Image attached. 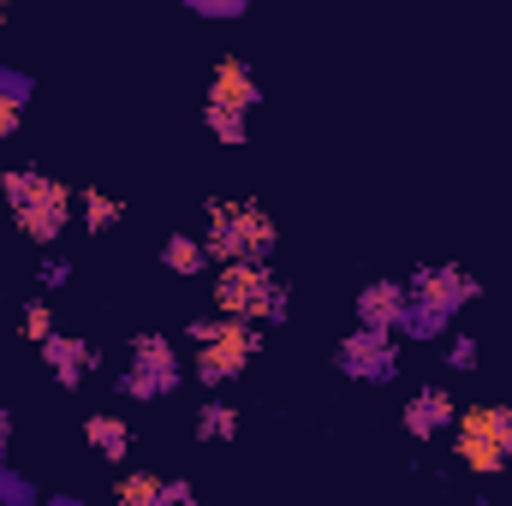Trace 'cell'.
Instances as JSON below:
<instances>
[{
    "mask_svg": "<svg viewBox=\"0 0 512 506\" xmlns=\"http://www.w3.org/2000/svg\"><path fill=\"white\" fill-rule=\"evenodd\" d=\"M36 185H42L36 167H0V203H6V209H24V203L36 197Z\"/></svg>",
    "mask_w": 512,
    "mask_h": 506,
    "instance_id": "21",
    "label": "cell"
},
{
    "mask_svg": "<svg viewBox=\"0 0 512 506\" xmlns=\"http://www.w3.org/2000/svg\"><path fill=\"white\" fill-rule=\"evenodd\" d=\"M441 346H447V370H453V376H465V370H477V358H483V346H477V334H447Z\"/></svg>",
    "mask_w": 512,
    "mask_h": 506,
    "instance_id": "22",
    "label": "cell"
},
{
    "mask_svg": "<svg viewBox=\"0 0 512 506\" xmlns=\"http://www.w3.org/2000/svg\"><path fill=\"white\" fill-rule=\"evenodd\" d=\"M36 501H42V489L30 477H18L12 465H0V506H36Z\"/></svg>",
    "mask_w": 512,
    "mask_h": 506,
    "instance_id": "23",
    "label": "cell"
},
{
    "mask_svg": "<svg viewBox=\"0 0 512 506\" xmlns=\"http://www.w3.org/2000/svg\"><path fill=\"white\" fill-rule=\"evenodd\" d=\"M334 370L352 381H370V387H387L399 381V334L393 328H352L340 346H334Z\"/></svg>",
    "mask_w": 512,
    "mask_h": 506,
    "instance_id": "4",
    "label": "cell"
},
{
    "mask_svg": "<svg viewBox=\"0 0 512 506\" xmlns=\"http://www.w3.org/2000/svg\"><path fill=\"white\" fill-rule=\"evenodd\" d=\"M256 352H262V328H256L251 316H233L221 340L197 346V358H191V381H203V387H227V381H239L256 364Z\"/></svg>",
    "mask_w": 512,
    "mask_h": 506,
    "instance_id": "3",
    "label": "cell"
},
{
    "mask_svg": "<svg viewBox=\"0 0 512 506\" xmlns=\"http://www.w3.org/2000/svg\"><path fill=\"white\" fill-rule=\"evenodd\" d=\"M78 221H84V233H108V227L126 221V203L108 197V191H84V197H78Z\"/></svg>",
    "mask_w": 512,
    "mask_h": 506,
    "instance_id": "18",
    "label": "cell"
},
{
    "mask_svg": "<svg viewBox=\"0 0 512 506\" xmlns=\"http://www.w3.org/2000/svg\"><path fill=\"white\" fill-rule=\"evenodd\" d=\"M393 334H399V340H411V346H441V340L453 334V316H447L441 304H429V298H405V310H399Z\"/></svg>",
    "mask_w": 512,
    "mask_h": 506,
    "instance_id": "13",
    "label": "cell"
},
{
    "mask_svg": "<svg viewBox=\"0 0 512 506\" xmlns=\"http://www.w3.org/2000/svg\"><path fill=\"white\" fill-rule=\"evenodd\" d=\"M114 387H120L126 399H137V405H149V399H173V393L185 387V364H179L173 340H167V334H155V328L131 334L126 370L114 376Z\"/></svg>",
    "mask_w": 512,
    "mask_h": 506,
    "instance_id": "2",
    "label": "cell"
},
{
    "mask_svg": "<svg viewBox=\"0 0 512 506\" xmlns=\"http://www.w3.org/2000/svg\"><path fill=\"white\" fill-rule=\"evenodd\" d=\"M453 459L477 477H501L512 459V405H471L453 417Z\"/></svg>",
    "mask_w": 512,
    "mask_h": 506,
    "instance_id": "1",
    "label": "cell"
},
{
    "mask_svg": "<svg viewBox=\"0 0 512 506\" xmlns=\"http://www.w3.org/2000/svg\"><path fill=\"white\" fill-rule=\"evenodd\" d=\"M18 322H24V340H36V346H42V340L54 334V310H48L42 298H30V304L18 310Z\"/></svg>",
    "mask_w": 512,
    "mask_h": 506,
    "instance_id": "25",
    "label": "cell"
},
{
    "mask_svg": "<svg viewBox=\"0 0 512 506\" xmlns=\"http://www.w3.org/2000/svg\"><path fill=\"white\" fill-rule=\"evenodd\" d=\"M12 215H18V239H30V245H54V239L66 233V215H72V191H66L60 179H48V173H42L36 197H30L24 209H12Z\"/></svg>",
    "mask_w": 512,
    "mask_h": 506,
    "instance_id": "7",
    "label": "cell"
},
{
    "mask_svg": "<svg viewBox=\"0 0 512 506\" xmlns=\"http://www.w3.org/2000/svg\"><path fill=\"white\" fill-rule=\"evenodd\" d=\"M185 12H197V18H215V24H227V18H245V12H251V0H185Z\"/></svg>",
    "mask_w": 512,
    "mask_h": 506,
    "instance_id": "26",
    "label": "cell"
},
{
    "mask_svg": "<svg viewBox=\"0 0 512 506\" xmlns=\"http://www.w3.org/2000/svg\"><path fill=\"white\" fill-rule=\"evenodd\" d=\"M197 441H239V405L203 399V411H197Z\"/></svg>",
    "mask_w": 512,
    "mask_h": 506,
    "instance_id": "19",
    "label": "cell"
},
{
    "mask_svg": "<svg viewBox=\"0 0 512 506\" xmlns=\"http://www.w3.org/2000/svg\"><path fill=\"white\" fill-rule=\"evenodd\" d=\"M161 268L179 274V280H197V274L215 268V256L203 245V233H167V239H161Z\"/></svg>",
    "mask_w": 512,
    "mask_h": 506,
    "instance_id": "15",
    "label": "cell"
},
{
    "mask_svg": "<svg viewBox=\"0 0 512 506\" xmlns=\"http://www.w3.org/2000/svg\"><path fill=\"white\" fill-rule=\"evenodd\" d=\"M36 352H42L48 376L60 381V387H84V376H90V370H102V352H96L90 340H78V334H60V328H54Z\"/></svg>",
    "mask_w": 512,
    "mask_h": 506,
    "instance_id": "9",
    "label": "cell"
},
{
    "mask_svg": "<svg viewBox=\"0 0 512 506\" xmlns=\"http://www.w3.org/2000/svg\"><path fill=\"white\" fill-rule=\"evenodd\" d=\"M203 126H209V137H215V143H227V149L251 143V114H245V108H233V102H215V96H209Z\"/></svg>",
    "mask_w": 512,
    "mask_h": 506,
    "instance_id": "16",
    "label": "cell"
},
{
    "mask_svg": "<svg viewBox=\"0 0 512 506\" xmlns=\"http://www.w3.org/2000/svg\"><path fill=\"white\" fill-rule=\"evenodd\" d=\"M405 280H393V274H370L364 286H358V298H352V316L364 322V328H393L399 322V310H405Z\"/></svg>",
    "mask_w": 512,
    "mask_h": 506,
    "instance_id": "11",
    "label": "cell"
},
{
    "mask_svg": "<svg viewBox=\"0 0 512 506\" xmlns=\"http://www.w3.org/2000/svg\"><path fill=\"white\" fill-rule=\"evenodd\" d=\"M262 328H280V322H292V286L286 280H274L268 286V298H262V316H256Z\"/></svg>",
    "mask_w": 512,
    "mask_h": 506,
    "instance_id": "24",
    "label": "cell"
},
{
    "mask_svg": "<svg viewBox=\"0 0 512 506\" xmlns=\"http://www.w3.org/2000/svg\"><path fill=\"white\" fill-rule=\"evenodd\" d=\"M18 126H24V96H0V143L18 137Z\"/></svg>",
    "mask_w": 512,
    "mask_h": 506,
    "instance_id": "28",
    "label": "cell"
},
{
    "mask_svg": "<svg viewBox=\"0 0 512 506\" xmlns=\"http://www.w3.org/2000/svg\"><path fill=\"white\" fill-rule=\"evenodd\" d=\"M161 506H197V489H191L185 477H173V483L161 489Z\"/></svg>",
    "mask_w": 512,
    "mask_h": 506,
    "instance_id": "29",
    "label": "cell"
},
{
    "mask_svg": "<svg viewBox=\"0 0 512 506\" xmlns=\"http://www.w3.org/2000/svg\"><path fill=\"white\" fill-rule=\"evenodd\" d=\"M268 286H274V268L268 262H256V256H239V262H221L215 268V310H227V316H262V298H268Z\"/></svg>",
    "mask_w": 512,
    "mask_h": 506,
    "instance_id": "5",
    "label": "cell"
},
{
    "mask_svg": "<svg viewBox=\"0 0 512 506\" xmlns=\"http://www.w3.org/2000/svg\"><path fill=\"white\" fill-rule=\"evenodd\" d=\"M84 441H90V453L108 459V465H126L131 459V423L114 417V411H90V417H84Z\"/></svg>",
    "mask_w": 512,
    "mask_h": 506,
    "instance_id": "14",
    "label": "cell"
},
{
    "mask_svg": "<svg viewBox=\"0 0 512 506\" xmlns=\"http://www.w3.org/2000/svg\"><path fill=\"white\" fill-rule=\"evenodd\" d=\"M36 280H42L48 292H60V286L72 280V262H66V256H42V262H36Z\"/></svg>",
    "mask_w": 512,
    "mask_h": 506,
    "instance_id": "27",
    "label": "cell"
},
{
    "mask_svg": "<svg viewBox=\"0 0 512 506\" xmlns=\"http://www.w3.org/2000/svg\"><path fill=\"white\" fill-rule=\"evenodd\" d=\"M209 96L215 102H233V108H262V84H256L251 60H239V54H221L215 60V72H209Z\"/></svg>",
    "mask_w": 512,
    "mask_h": 506,
    "instance_id": "12",
    "label": "cell"
},
{
    "mask_svg": "<svg viewBox=\"0 0 512 506\" xmlns=\"http://www.w3.org/2000/svg\"><path fill=\"white\" fill-rule=\"evenodd\" d=\"M405 292H411V298L441 304L447 316H459L465 304H477V298H483V280H477V274H465L459 262H423V268H411Z\"/></svg>",
    "mask_w": 512,
    "mask_h": 506,
    "instance_id": "6",
    "label": "cell"
},
{
    "mask_svg": "<svg viewBox=\"0 0 512 506\" xmlns=\"http://www.w3.org/2000/svg\"><path fill=\"white\" fill-rule=\"evenodd\" d=\"M161 489H167V483H161L155 471H126V477L114 483V501L120 506H161Z\"/></svg>",
    "mask_w": 512,
    "mask_h": 506,
    "instance_id": "20",
    "label": "cell"
},
{
    "mask_svg": "<svg viewBox=\"0 0 512 506\" xmlns=\"http://www.w3.org/2000/svg\"><path fill=\"white\" fill-rule=\"evenodd\" d=\"M6 453H12V411L0 405V465H6Z\"/></svg>",
    "mask_w": 512,
    "mask_h": 506,
    "instance_id": "30",
    "label": "cell"
},
{
    "mask_svg": "<svg viewBox=\"0 0 512 506\" xmlns=\"http://www.w3.org/2000/svg\"><path fill=\"white\" fill-rule=\"evenodd\" d=\"M274 245H280V227H274V215H268L262 203H251V197H245V256L268 262V256H274Z\"/></svg>",
    "mask_w": 512,
    "mask_h": 506,
    "instance_id": "17",
    "label": "cell"
},
{
    "mask_svg": "<svg viewBox=\"0 0 512 506\" xmlns=\"http://www.w3.org/2000/svg\"><path fill=\"white\" fill-rule=\"evenodd\" d=\"M203 245L215 262H239L245 256V197H209L203 209Z\"/></svg>",
    "mask_w": 512,
    "mask_h": 506,
    "instance_id": "10",
    "label": "cell"
},
{
    "mask_svg": "<svg viewBox=\"0 0 512 506\" xmlns=\"http://www.w3.org/2000/svg\"><path fill=\"white\" fill-rule=\"evenodd\" d=\"M6 6H12V0H0V12H6Z\"/></svg>",
    "mask_w": 512,
    "mask_h": 506,
    "instance_id": "31",
    "label": "cell"
},
{
    "mask_svg": "<svg viewBox=\"0 0 512 506\" xmlns=\"http://www.w3.org/2000/svg\"><path fill=\"white\" fill-rule=\"evenodd\" d=\"M453 417H459V405H453L447 381H423V387L399 405V429H405L411 441H435V435H447Z\"/></svg>",
    "mask_w": 512,
    "mask_h": 506,
    "instance_id": "8",
    "label": "cell"
}]
</instances>
